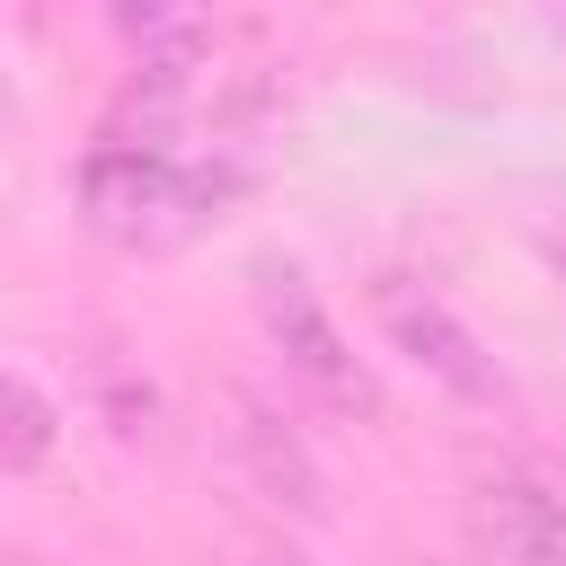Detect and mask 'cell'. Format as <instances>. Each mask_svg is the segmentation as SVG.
Wrapping results in <instances>:
<instances>
[{
	"label": "cell",
	"mask_w": 566,
	"mask_h": 566,
	"mask_svg": "<svg viewBox=\"0 0 566 566\" xmlns=\"http://www.w3.org/2000/svg\"><path fill=\"white\" fill-rule=\"evenodd\" d=\"M53 442H62V416H53V398H44L27 371H9V363H0V478H27V469H44V460H53Z\"/></svg>",
	"instance_id": "6"
},
{
	"label": "cell",
	"mask_w": 566,
	"mask_h": 566,
	"mask_svg": "<svg viewBox=\"0 0 566 566\" xmlns=\"http://www.w3.org/2000/svg\"><path fill=\"white\" fill-rule=\"evenodd\" d=\"M566 212V203H557ZM548 248H557V265H566V221H548Z\"/></svg>",
	"instance_id": "8"
},
{
	"label": "cell",
	"mask_w": 566,
	"mask_h": 566,
	"mask_svg": "<svg viewBox=\"0 0 566 566\" xmlns=\"http://www.w3.org/2000/svg\"><path fill=\"white\" fill-rule=\"evenodd\" d=\"M239 186H248L239 168H203V159L142 150V142H97L80 159V212H88V230L106 248H133V256L186 248L203 221H221V203Z\"/></svg>",
	"instance_id": "1"
},
{
	"label": "cell",
	"mask_w": 566,
	"mask_h": 566,
	"mask_svg": "<svg viewBox=\"0 0 566 566\" xmlns=\"http://www.w3.org/2000/svg\"><path fill=\"white\" fill-rule=\"evenodd\" d=\"M0 106H9V97H0Z\"/></svg>",
	"instance_id": "9"
},
{
	"label": "cell",
	"mask_w": 566,
	"mask_h": 566,
	"mask_svg": "<svg viewBox=\"0 0 566 566\" xmlns=\"http://www.w3.org/2000/svg\"><path fill=\"white\" fill-rule=\"evenodd\" d=\"M239 566H310V557H292V548H248Z\"/></svg>",
	"instance_id": "7"
},
{
	"label": "cell",
	"mask_w": 566,
	"mask_h": 566,
	"mask_svg": "<svg viewBox=\"0 0 566 566\" xmlns=\"http://www.w3.org/2000/svg\"><path fill=\"white\" fill-rule=\"evenodd\" d=\"M248 292H256V318H265V336H274V354H283V371L327 407V416H380V389H371V371L354 363V345H345V327L327 318V301L310 292V274L301 265H283V256H256L248 265Z\"/></svg>",
	"instance_id": "2"
},
{
	"label": "cell",
	"mask_w": 566,
	"mask_h": 566,
	"mask_svg": "<svg viewBox=\"0 0 566 566\" xmlns=\"http://www.w3.org/2000/svg\"><path fill=\"white\" fill-rule=\"evenodd\" d=\"M230 442L248 451V469L265 478V495H274V504H292V513H318V460L301 451V433H283V416H265L256 398H239V424H230Z\"/></svg>",
	"instance_id": "5"
},
{
	"label": "cell",
	"mask_w": 566,
	"mask_h": 566,
	"mask_svg": "<svg viewBox=\"0 0 566 566\" xmlns=\"http://www.w3.org/2000/svg\"><path fill=\"white\" fill-rule=\"evenodd\" d=\"M371 318H380V336L433 380V389H451L460 407H504V363L486 354V336L424 283V274H371Z\"/></svg>",
	"instance_id": "3"
},
{
	"label": "cell",
	"mask_w": 566,
	"mask_h": 566,
	"mask_svg": "<svg viewBox=\"0 0 566 566\" xmlns=\"http://www.w3.org/2000/svg\"><path fill=\"white\" fill-rule=\"evenodd\" d=\"M469 531L495 566H566V495L531 478H486L469 495Z\"/></svg>",
	"instance_id": "4"
}]
</instances>
